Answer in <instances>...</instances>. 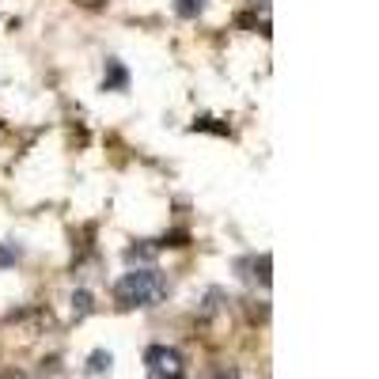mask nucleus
Here are the masks:
<instances>
[{
    "mask_svg": "<svg viewBox=\"0 0 379 379\" xmlns=\"http://www.w3.org/2000/svg\"><path fill=\"white\" fill-rule=\"evenodd\" d=\"M159 251H156V243L152 247H144V243H136V247H129L125 251V262L129 265H136V270H144V265H152V258H156Z\"/></svg>",
    "mask_w": 379,
    "mask_h": 379,
    "instance_id": "4",
    "label": "nucleus"
},
{
    "mask_svg": "<svg viewBox=\"0 0 379 379\" xmlns=\"http://www.w3.org/2000/svg\"><path fill=\"white\" fill-rule=\"evenodd\" d=\"M8 265H15V254L8 251L4 243H0V270H8Z\"/></svg>",
    "mask_w": 379,
    "mask_h": 379,
    "instance_id": "12",
    "label": "nucleus"
},
{
    "mask_svg": "<svg viewBox=\"0 0 379 379\" xmlns=\"http://www.w3.org/2000/svg\"><path fill=\"white\" fill-rule=\"evenodd\" d=\"M144 364L152 368V372H164V376H179V349H167V345H152L148 353H144Z\"/></svg>",
    "mask_w": 379,
    "mask_h": 379,
    "instance_id": "2",
    "label": "nucleus"
},
{
    "mask_svg": "<svg viewBox=\"0 0 379 379\" xmlns=\"http://www.w3.org/2000/svg\"><path fill=\"white\" fill-rule=\"evenodd\" d=\"M91 308H95V303H91V292H87V288H76V292H72V315H76V319H87V315H91Z\"/></svg>",
    "mask_w": 379,
    "mask_h": 379,
    "instance_id": "6",
    "label": "nucleus"
},
{
    "mask_svg": "<svg viewBox=\"0 0 379 379\" xmlns=\"http://www.w3.org/2000/svg\"><path fill=\"white\" fill-rule=\"evenodd\" d=\"M254 277L262 281V285H270V254L254 258Z\"/></svg>",
    "mask_w": 379,
    "mask_h": 379,
    "instance_id": "11",
    "label": "nucleus"
},
{
    "mask_svg": "<svg viewBox=\"0 0 379 379\" xmlns=\"http://www.w3.org/2000/svg\"><path fill=\"white\" fill-rule=\"evenodd\" d=\"M129 87V72L122 61H107V76H103V91H125Z\"/></svg>",
    "mask_w": 379,
    "mask_h": 379,
    "instance_id": "3",
    "label": "nucleus"
},
{
    "mask_svg": "<svg viewBox=\"0 0 379 379\" xmlns=\"http://www.w3.org/2000/svg\"><path fill=\"white\" fill-rule=\"evenodd\" d=\"M236 23H239V27H258V15L243 12V15H236Z\"/></svg>",
    "mask_w": 379,
    "mask_h": 379,
    "instance_id": "13",
    "label": "nucleus"
},
{
    "mask_svg": "<svg viewBox=\"0 0 379 379\" xmlns=\"http://www.w3.org/2000/svg\"><path fill=\"white\" fill-rule=\"evenodd\" d=\"M190 129H193V133H197V129H205V133H220V136H228V125H220L216 118H201V122H193Z\"/></svg>",
    "mask_w": 379,
    "mask_h": 379,
    "instance_id": "9",
    "label": "nucleus"
},
{
    "mask_svg": "<svg viewBox=\"0 0 379 379\" xmlns=\"http://www.w3.org/2000/svg\"><path fill=\"white\" fill-rule=\"evenodd\" d=\"M164 296H167V281H164V273L152 270V265L122 273L118 285H114L118 308H152V303H159Z\"/></svg>",
    "mask_w": 379,
    "mask_h": 379,
    "instance_id": "1",
    "label": "nucleus"
},
{
    "mask_svg": "<svg viewBox=\"0 0 379 379\" xmlns=\"http://www.w3.org/2000/svg\"><path fill=\"white\" fill-rule=\"evenodd\" d=\"M0 379H27V376H23V372H4Z\"/></svg>",
    "mask_w": 379,
    "mask_h": 379,
    "instance_id": "15",
    "label": "nucleus"
},
{
    "mask_svg": "<svg viewBox=\"0 0 379 379\" xmlns=\"http://www.w3.org/2000/svg\"><path fill=\"white\" fill-rule=\"evenodd\" d=\"M167 379H182V376H167Z\"/></svg>",
    "mask_w": 379,
    "mask_h": 379,
    "instance_id": "16",
    "label": "nucleus"
},
{
    "mask_svg": "<svg viewBox=\"0 0 379 379\" xmlns=\"http://www.w3.org/2000/svg\"><path fill=\"white\" fill-rule=\"evenodd\" d=\"M164 247H190V231H186V228L164 231V236L156 239V251H164Z\"/></svg>",
    "mask_w": 379,
    "mask_h": 379,
    "instance_id": "5",
    "label": "nucleus"
},
{
    "mask_svg": "<svg viewBox=\"0 0 379 379\" xmlns=\"http://www.w3.org/2000/svg\"><path fill=\"white\" fill-rule=\"evenodd\" d=\"M209 0H175V12L182 15V19H197L201 12H205Z\"/></svg>",
    "mask_w": 379,
    "mask_h": 379,
    "instance_id": "8",
    "label": "nucleus"
},
{
    "mask_svg": "<svg viewBox=\"0 0 379 379\" xmlns=\"http://www.w3.org/2000/svg\"><path fill=\"white\" fill-rule=\"evenodd\" d=\"M110 364H114V357H110L107 349H95L91 357H87V372H91V376H103V372H110Z\"/></svg>",
    "mask_w": 379,
    "mask_h": 379,
    "instance_id": "7",
    "label": "nucleus"
},
{
    "mask_svg": "<svg viewBox=\"0 0 379 379\" xmlns=\"http://www.w3.org/2000/svg\"><path fill=\"white\" fill-rule=\"evenodd\" d=\"M220 300H224V292H220V288H209V296H205V308H201V315H213V311L220 308Z\"/></svg>",
    "mask_w": 379,
    "mask_h": 379,
    "instance_id": "10",
    "label": "nucleus"
},
{
    "mask_svg": "<svg viewBox=\"0 0 379 379\" xmlns=\"http://www.w3.org/2000/svg\"><path fill=\"white\" fill-rule=\"evenodd\" d=\"M76 4H80V8H103L107 0H76Z\"/></svg>",
    "mask_w": 379,
    "mask_h": 379,
    "instance_id": "14",
    "label": "nucleus"
}]
</instances>
